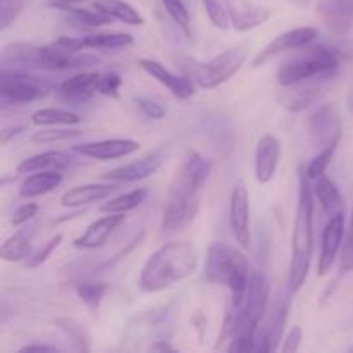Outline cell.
<instances>
[{"label":"cell","mask_w":353,"mask_h":353,"mask_svg":"<svg viewBox=\"0 0 353 353\" xmlns=\"http://www.w3.org/2000/svg\"><path fill=\"white\" fill-rule=\"evenodd\" d=\"M212 161L199 152H188L176 171L161 217V233L174 234L193 223L200 209V196L209 179Z\"/></svg>","instance_id":"obj_1"},{"label":"cell","mask_w":353,"mask_h":353,"mask_svg":"<svg viewBox=\"0 0 353 353\" xmlns=\"http://www.w3.org/2000/svg\"><path fill=\"white\" fill-rule=\"evenodd\" d=\"M199 268V252L188 241H169L155 250L145 262L140 274V288L147 293H161L190 278Z\"/></svg>","instance_id":"obj_2"},{"label":"cell","mask_w":353,"mask_h":353,"mask_svg":"<svg viewBox=\"0 0 353 353\" xmlns=\"http://www.w3.org/2000/svg\"><path fill=\"white\" fill-rule=\"evenodd\" d=\"M269 300V283L261 272H252L247 295L236 310H230L219 336V343L230 338V352H254L255 334L265 314Z\"/></svg>","instance_id":"obj_3"},{"label":"cell","mask_w":353,"mask_h":353,"mask_svg":"<svg viewBox=\"0 0 353 353\" xmlns=\"http://www.w3.org/2000/svg\"><path fill=\"white\" fill-rule=\"evenodd\" d=\"M314 254V190L310 179L300 169L299 202L292 234V264H290L288 288L296 293L307 281Z\"/></svg>","instance_id":"obj_4"},{"label":"cell","mask_w":353,"mask_h":353,"mask_svg":"<svg viewBox=\"0 0 353 353\" xmlns=\"http://www.w3.org/2000/svg\"><path fill=\"white\" fill-rule=\"evenodd\" d=\"M250 264L238 248L226 243H212L207 252L205 279L223 285L231 293V310H236L247 295L250 283Z\"/></svg>","instance_id":"obj_5"},{"label":"cell","mask_w":353,"mask_h":353,"mask_svg":"<svg viewBox=\"0 0 353 353\" xmlns=\"http://www.w3.org/2000/svg\"><path fill=\"white\" fill-rule=\"evenodd\" d=\"M2 59L6 62L30 64L47 71H68V69H83L97 64L99 57L81 52L69 50L54 41L52 45L33 43H10L3 48Z\"/></svg>","instance_id":"obj_6"},{"label":"cell","mask_w":353,"mask_h":353,"mask_svg":"<svg viewBox=\"0 0 353 353\" xmlns=\"http://www.w3.org/2000/svg\"><path fill=\"white\" fill-rule=\"evenodd\" d=\"M343 59L338 45H305L296 55L285 62L278 71V81L281 86H292L314 76L331 74Z\"/></svg>","instance_id":"obj_7"},{"label":"cell","mask_w":353,"mask_h":353,"mask_svg":"<svg viewBox=\"0 0 353 353\" xmlns=\"http://www.w3.org/2000/svg\"><path fill=\"white\" fill-rule=\"evenodd\" d=\"M248 55V45L240 43L233 48H228L223 54L216 55L210 61L200 62L196 59L183 57L179 61L183 74L192 79L200 88H216L223 85L228 79L233 78L241 65L245 64V59Z\"/></svg>","instance_id":"obj_8"},{"label":"cell","mask_w":353,"mask_h":353,"mask_svg":"<svg viewBox=\"0 0 353 353\" xmlns=\"http://www.w3.org/2000/svg\"><path fill=\"white\" fill-rule=\"evenodd\" d=\"M52 90V85L38 76L3 69L0 76V97L2 103H26L43 99Z\"/></svg>","instance_id":"obj_9"},{"label":"cell","mask_w":353,"mask_h":353,"mask_svg":"<svg viewBox=\"0 0 353 353\" xmlns=\"http://www.w3.org/2000/svg\"><path fill=\"white\" fill-rule=\"evenodd\" d=\"M307 128H309L310 137H312L314 143L319 147V150L338 148L341 131H343V121H341L340 110L334 103L317 107L309 116Z\"/></svg>","instance_id":"obj_10"},{"label":"cell","mask_w":353,"mask_h":353,"mask_svg":"<svg viewBox=\"0 0 353 353\" xmlns=\"http://www.w3.org/2000/svg\"><path fill=\"white\" fill-rule=\"evenodd\" d=\"M317 34L319 33H317L316 28L312 26L295 28V30H290L278 34V37L272 38V40L255 55L254 61H252V68H261V65H264L265 62H269L272 57L283 54V52L299 50V48L312 43L317 38Z\"/></svg>","instance_id":"obj_11"},{"label":"cell","mask_w":353,"mask_h":353,"mask_svg":"<svg viewBox=\"0 0 353 353\" xmlns=\"http://www.w3.org/2000/svg\"><path fill=\"white\" fill-rule=\"evenodd\" d=\"M230 226L241 248L250 247V195L243 179L234 183L230 203Z\"/></svg>","instance_id":"obj_12"},{"label":"cell","mask_w":353,"mask_h":353,"mask_svg":"<svg viewBox=\"0 0 353 353\" xmlns=\"http://www.w3.org/2000/svg\"><path fill=\"white\" fill-rule=\"evenodd\" d=\"M316 10L333 37L345 38L353 30V0H319Z\"/></svg>","instance_id":"obj_13"},{"label":"cell","mask_w":353,"mask_h":353,"mask_svg":"<svg viewBox=\"0 0 353 353\" xmlns=\"http://www.w3.org/2000/svg\"><path fill=\"white\" fill-rule=\"evenodd\" d=\"M345 236V214H334L327 219L321 238V255L317 262V274L326 276L333 268Z\"/></svg>","instance_id":"obj_14"},{"label":"cell","mask_w":353,"mask_h":353,"mask_svg":"<svg viewBox=\"0 0 353 353\" xmlns=\"http://www.w3.org/2000/svg\"><path fill=\"white\" fill-rule=\"evenodd\" d=\"M165 159L164 147L157 148V150L150 152L145 157L138 159V161L130 162V164L119 165L116 169H110L109 172L102 176L107 181H119V183H133L140 181V179L148 178V176L155 174L161 169L162 162Z\"/></svg>","instance_id":"obj_15"},{"label":"cell","mask_w":353,"mask_h":353,"mask_svg":"<svg viewBox=\"0 0 353 353\" xmlns=\"http://www.w3.org/2000/svg\"><path fill=\"white\" fill-rule=\"evenodd\" d=\"M290 305L286 299H279L278 303L272 309L271 316H269L268 323L262 327H259L257 334H255V345L254 352H272L278 350L279 343H281L283 333H285L286 319H288Z\"/></svg>","instance_id":"obj_16"},{"label":"cell","mask_w":353,"mask_h":353,"mask_svg":"<svg viewBox=\"0 0 353 353\" xmlns=\"http://www.w3.org/2000/svg\"><path fill=\"white\" fill-rule=\"evenodd\" d=\"M140 68L143 69L147 74H150L155 81H159L161 85H164L176 99L179 100H186L190 97L195 95L196 88H195V83L192 81L190 78L186 76H178L174 72L169 71L165 65H162L161 62L157 61H152V59H140L138 61Z\"/></svg>","instance_id":"obj_17"},{"label":"cell","mask_w":353,"mask_h":353,"mask_svg":"<svg viewBox=\"0 0 353 353\" xmlns=\"http://www.w3.org/2000/svg\"><path fill=\"white\" fill-rule=\"evenodd\" d=\"M281 161V141L274 134H264L255 148V178L259 183L272 181Z\"/></svg>","instance_id":"obj_18"},{"label":"cell","mask_w":353,"mask_h":353,"mask_svg":"<svg viewBox=\"0 0 353 353\" xmlns=\"http://www.w3.org/2000/svg\"><path fill=\"white\" fill-rule=\"evenodd\" d=\"M141 145L134 140H102L90 141V143L74 145L72 152L97 161H114V159L128 157L140 150Z\"/></svg>","instance_id":"obj_19"},{"label":"cell","mask_w":353,"mask_h":353,"mask_svg":"<svg viewBox=\"0 0 353 353\" xmlns=\"http://www.w3.org/2000/svg\"><path fill=\"white\" fill-rule=\"evenodd\" d=\"M133 37L128 33H95L86 34V37H61L55 40V43L69 50L81 52L83 48H99V50H114V48H123L133 43Z\"/></svg>","instance_id":"obj_20"},{"label":"cell","mask_w":353,"mask_h":353,"mask_svg":"<svg viewBox=\"0 0 353 353\" xmlns=\"http://www.w3.org/2000/svg\"><path fill=\"white\" fill-rule=\"evenodd\" d=\"M231 26L236 31H248L261 26L271 17L268 7L257 6L250 0H226Z\"/></svg>","instance_id":"obj_21"},{"label":"cell","mask_w":353,"mask_h":353,"mask_svg":"<svg viewBox=\"0 0 353 353\" xmlns=\"http://www.w3.org/2000/svg\"><path fill=\"white\" fill-rule=\"evenodd\" d=\"M124 219H126V214H109V216L100 217L86 228L81 236L76 238L74 247L85 248V250H95V248L103 247L110 234L124 223Z\"/></svg>","instance_id":"obj_22"},{"label":"cell","mask_w":353,"mask_h":353,"mask_svg":"<svg viewBox=\"0 0 353 353\" xmlns=\"http://www.w3.org/2000/svg\"><path fill=\"white\" fill-rule=\"evenodd\" d=\"M100 74L99 72H79L71 76L59 85L57 92L64 102L85 103L90 97L99 92Z\"/></svg>","instance_id":"obj_23"},{"label":"cell","mask_w":353,"mask_h":353,"mask_svg":"<svg viewBox=\"0 0 353 353\" xmlns=\"http://www.w3.org/2000/svg\"><path fill=\"white\" fill-rule=\"evenodd\" d=\"M78 164L72 155L68 152L61 150H50L43 152V154H37L33 157H28L17 165V172L23 174H33L38 171H47V169H55V171H62V169H71Z\"/></svg>","instance_id":"obj_24"},{"label":"cell","mask_w":353,"mask_h":353,"mask_svg":"<svg viewBox=\"0 0 353 353\" xmlns=\"http://www.w3.org/2000/svg\"><path fill=\"white\" fill-rule=\"evenodd\" d=\"M117 190L116 185H83L76 188L68 190L61 196V205L69 207V209H79V207L92 205V203L100 202L107 199Z\"/></svg>","instance_id":"obj_25"},{"label":"cell","mask_w":353,"mask_h":353,"mask_svg":"<svg viewBox=\"0 0 353 353\" xmlns=\"http://www.w3.org/2000/svg\"><path fill=\"white\" fill-rule=\"evenodd\" d=\"M37 233V224H24L19 231L7 238L0 248V257L7 262H19L30 259L31 241Z\"/></svg>","instance_id":"obj_26"},{"label":"cell","mask_w":353,"mask_h":353,"mask_svg":"<svg viewBox=\"0 0 353 353\" xmlns=\"http://www.w3.org/2000/svg\"><path fill=\"white\" fill-rule=\"evenodd\" d=\"M62 181L61 171H38L28 176L19 186V196L23 199H33V196L45 195L52 190L57 188Z\"/></svg>","instance_id":"obj_27"},{"label":"cell","mask_w":353,"mask_h":353,"mask_svg":"<svg viewBox=\"0 0 353 353\" xmlns=\"http://www.w3.org/2000/svg\"><path fill=\"white\" fill-rule=\"evenodd\" d=\"M288 92L283 97V105L286 109L293 110V112H299V110L307 109V107L314 105L321 100L323 97V85L321 83H312V85L299 86L292 85L288 86Z\"/></svg>","instance_id":"obj_28"},{"label":"cell","mask_w":353,"mask_h":353,"mask_svg":"<svg viewBox=\"0 0 353 353\" xmlns=\"http://www.w3.org/2000/svg\"><path fill=\"white\" fill-rule=\"evenodd\" d=\"M52 6L64 10V12H68L69 21L78 28H99V26H105V24L112 23V17L100 12V10L79 9V7H74L71 2H65V0H54Z\"/></svg>","instance_id":"obj_29"},{"label":"cell","mask_w":353,"mask_h":353,"mask_svg":"<svg viewBox=\"0 0 353 353\" xmlns=\"http://www.w3.org/2000/svg\"><path fill=\"white\" fill-rule=\"evenodd\" d=\"M314 181H316V185L312 188L314 195L317 196V202L323 207L324 212L330 217L334 216V214L343 212V199H341L340 190L336 188V185L326 174L319 176Z\"/></svg>","instance_id":"obj_30"},{"label":"cell","mask_w":353,"mask_h":353,"mask_svg":"<svg viewBox=\"0 0 353 353\" xmlns=\"http://www.w3.org/2000/svg\"><path fill=\"white\" fill-rule=\"evenodd\" d=\"M93 9L107 14L112 19H119L123 23L131 24V26H141L145 23L143 16L124 0H95Z\"/></svg>","instance_id":"obj_31"},{"label":"cell","mask_w":353,"mask_h":353,"mask_svg":"<svg viewBox=\"0 0 353 353\" xmlns=\"http://www.w3.org/2000/svg\"><path fill=\"white\" fill-rule=\"evenodd\" d=\"M31 123L37 126H72V124L81 123V117L78 114L65 109H40L31 114Z\"/></svg>","instance_id":"obj_32"},{"label":"cell","mask_w":353,"mask_h":353,"mask_svg":"<svg viewBox=\"0 0 353 353\" xmlns=\"http://www.w3.org/2000/svg\"><path fill=\"white\" fill-rule=\"evenodd\" d=\"M147 195L148 192L145 188L133 190V192L116 196V199H110L109 202H105L100 207V210L107 214H126L140 207L145 202V199H147Z\"/></svg>","instance_id":"obj_33"},{"label":"cell","mask_w":353,"mask_h":353,"mask_svg":"<svg viewBox=\"0 0 353 353\" xmlns=\"http://www.w3.org/2000/svg\"><path fill=\"white\" fill-rule=\"evenodd\" d=\"M109 292V286L105 283H81L76 286V293H78L79 300L88 307L92 312H97L102 303L103 296Z\"/></svg>","instance_id":"obj_34"},{"label":"cell","mask_w":353,"mask_h":353,"mask_svg":"<svg viewBox=\"0 0 353 353\" xmlns=\"http://www.w3.org/2000/svg\"><path fill=\"white\" fill-rule=\"evenodd\" d=\"M202 2L214 26L219 28V30H228L231 24V19L230 12H228L226 0H202Z\"/></svg>","instance_id":"obj_35"},{"label":"cell","mask_w":353,"mask_h":353,"mask_svg":"<svg viewBox=\"0 0 353 353\" xmlns=\"http://www.w3.org/2000/svg\"><path fill=\"white\" fill-rule=\"evenodd\" d=\"M161 2L164 9L168 10L169 16L172 17V21L178 26H181L186 34H190V14L183 0H161Z\"/></svg>","instance_id":"obj_36"},{"label":"cell","mask_w":353,"mask_h":353,"mask_svg":"<svg viewBox=\"0 0 353 353\" xmlns=\"http://www.w3.org/2000/svg\"><path fill=\"white\" fill-rule=\"evenodd\" d=\"M336 152V148H326V150L317 152L316 157L309 162L305 169V174L309 176V179H317L319 176H323L326 172L327 165L333 161V155Z\"/></svg>","instance_id":"obj_37"},{"label":"cell","mask_w":353,"mask_h":353,"mask_svg":"<svg viewBox=\"0 0 353 353\" xmlns=\"http://www.w3.org/2000/svg\"><path fill=\"white\" fill-rule=\"evenodd\" d=\"M81 134L79 130H41L38 133H34L31 137V140L37 141V143H57V141H65V140H71V138H76Z\"/></svg>","instance_id":"obj_38"},{"label":"cell","mask_w":353,"mask_h":353,"mask_svg":"<svg viewBox=\"0 0 353 353\" xmlns=\"http://www.w3.org/2000/svg\"><path fill=\"white\" fill-rule=\"evenodd\" d=\"M59 327H61L62 331H64L65 334H68L69 338H71L72 341H74L76 348L78 350H88V336H86V333L83 331V327L79 326V324L72 323V321H68V319H62V321H57Z\"/></svg>","instance_id":"obj_39"},{"label":"cell","mask_w":353,"mask_h":353,"mask_svg":"<svg viewBox=\"0 0 353 353\" xmlns=\"http://www.w3.org/2000/svg\"><path fill=\"white\" fill-rule=\"evenodd\" d=\"M23 10V0H0V30H7Z\"/></svg>","instance_id":"obj_40"},{"label":"cell","mask_w":353,"mask_h":353,"mask_svg":"<svg viewBox=\"0 0 353 353\" xmlns=\"http://www.w3.org/2000/svg\"><path fill=\"white\" fill-rule=\"evenodd\" d=\"M121 85H123V79H121V76L117 74V72H107V74L100 76L99 93L116 99V97L119 95Z\"/></svg>","instance_id":"obj_41"},{"label":"cell","mask_w":353,"mask_h":353,"mask_svg":"<svg viewBox=\"0 0 353 353\" xmlns=\"http://www.w3.org/2000/svg\"><path fill=\"white\" fill-rule=\"evenodd\" d=\"M38 210H40V207H38L37 203H24L19 209L14 210L12 217H10V224H12V226H24V224H28L34 216H37Z\"/></svg>","instance_id":"obj_42"},{"label":"cell","mask_w":353,"mask_h":353,"mask_svg":"<svg viewBox=\"0 0 353 353\" xmlns=\"http://www.w3.org/2000/svg\"><path fill=\"white\" fill-rule=\"evenodd\" d=\"M61 241H62V234H55V236L52 238V240L48 241V243L45 245V247L41 248L40 252H38V254H34L33 257L28 259V262H26L28 268H38V265L43 264V262L47 261L48 257H50L52 252H54L55 248H57L59 245H61Z\"/></svg>","instance_id":"obj_43"},{"label":"cell","mask_w":353,"mask_h":353,"mask_svg":"<svg viewBox=\"0 0 353 353\" xmlns=\"http://www.w3.org/2000/svg\"><path fill=\"white\" fill-rule=\"evenodd\" d=\"M137 105L140 107L141 112L147 117H150V119H162V117L165 116L164 107L159 102H155V100L147 99V97H138Z\"/></svg>","instance_id":"obj_44"},{"label":"cell","mask_w":353,"mask_h":353,"mask_svg":"<svg viewBox=\"0 0 353 353\" xmlns=\"http://www.w3.org/2000/svg\"><path fill=\"white\" fill-rule=\"evenodd\" d=\"M300 343H302V330L299 326H293L290 330L288 336H286L285 345L281 347L283 353H293L300 348Z\"/></svg>","instance_id":"obj_45"},{"label":"cell","mask_w":353,"mask_h":353,"mask_svg":"<svg viewBox=\"0 0 353 353\" xmlns=\"http://www.w3.org/2000/svg\"><path fill=\"white\" fill-rule=\"evenodd\" d=\"M341 269L345 272L353 271V238H347L343 254H341Z\"/></svg>","instance_id":"obj_46"},{"label":"cell","mask_w":353,"mask_h":353,"mask_svg":"<svg viewBox=\"0 0 353 353\" xmlns=\"http://www.w3.org/2000/svg\"><path fill=\"white\" fill-rule=\"evenodd\" d=\"M19 352H59V348L48 347V345H26Z\"/></svg>","instance_id":"obj_47"},{"label":"cell","mask_w":353,"mask_h":353,"mask_svg":"<svg viewBox=\"0 0 353 353\" xmlns=\"http://www.w3.org/2000/svg\"><path fill=\"white\" fill-rule=\"evenodd\" d=\"M152 350H159V352H164V350H174V348H172V347H171V345H168V343H165V341H161V343L154 345V347H152Z\"/></svg>","instance_id":"obj_48"},{"label":"cell","mask_w":353,"mask_h":353,"mask_svg":"<svg viewBox=\"0 0 353 353\" xmlns=\"http://www.w3.org/2000/svg\"><path fill=\"white\" fill-rule=\"evenodd\" d=\"M348 109H350V112L353 114V92L350 93V97H348Z\"/></svg>","instance_id":"obj_49"},{"label":"cell","mask_w":353,"mask_h":353,"mask_svg":"<svg viewBox=\"0 0 353 353\" xmlns=\"http://www.w3.org/2000/svg\"><path fill=\"white\" fill-rule=\"evenodd\" d=\"M347 238H353V212H352V221H350V230H348Z\"/></svg>","instance_id":"obj_50"},{"label":"cell","mask_w":353,"mask_h":353,"mask_svg":"<svg viewBox=\"0 0 353 353\" xmlns=\"http://www.w3.org/2000/svg\"><path fill=\"white\" fill-rule=\"evenodd\" d=\"M65 2H79V0H65Z\"/></svg>","instance_id":"obj_51"},{"label":"cell","mask_w":353,"mask_h":353,"mask_svg":"<svg viewBox=\"0 0 353 353\" xmlns=\"http://www.w3.org/2000/svg\"><path fill=\"white\" fill-rule=\"evenodd\" d=\"M350 352H353V347H352V348H350Z\"/></svg>","instance_id":"obj_52"},{"label":"cell","mask_w":353,"mask_h":353,"mask_svg":"<svg viewBox=\"0 0 353 353\" xmlns=\"http://www.w3.org/2000/svg\"><path fill=\"white\" fill-rule=\"evenodd\" d=\"M299 2H303V0H299Z\"/></svg>","instance_id":"obj_53"}]
</instances>
